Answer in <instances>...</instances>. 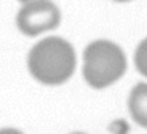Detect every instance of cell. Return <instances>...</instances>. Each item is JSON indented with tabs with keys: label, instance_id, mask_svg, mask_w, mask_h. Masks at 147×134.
<instances>
[{
	"label": "cell",
	"instance_id": "cell-1",
	"mask_svg": "<svg viewBox=\"0 0 147 134\" xmlns=\"http://www.w3.org/2000/svg\"><path fill=\"white\" fill-rule=\"evenodd\" d=\"M76 57L71 44L59 36L40 41L29 54V70L38 82L59 85L71 77Z\"/></svg>",
	"mask_w": 147,
	"mask_h": 134
},
{
	"label": "cell",
	"instance_id": "cell-2",
	"mask_svg": "<svg viewBox=\"0 0 147 134\" xmlns=\"http://www.w3.org/2000/svg\"><path fill=\"white\" fill-rule=\"evenodd\" d=\"M127 70L123 51L117 44L98 40L84 51V77L93 88H105L123 76Z\"/></svg>",
	"mask_w": 147,
	"mask_h": 134
},
{
	"label": "cell",
	"instance_id": "cell-3",
	"mask_svg": "<svg viewBox=\"0 0 147 134\" xmlns=\"http://www.w3.org/2000/svg\"><path fill=\"white\" fill-rule=\"evenodd\" d=\"M60 24V11L48 0L24 3L18 13V27L27 36H36Z\"/></svg>",
	"mask_w": 147,
	"mask_h": 134
},
{
	"label": "cell",
	"instance_id": "cell-4",
	"mask_svg": "<svg viewBox=\"0 0 147 134\" xmlns=\"http://www.w3.org/2000/svg\"><path fill=\"white\" fill-rule=\"evenodd\" d=\"M128 107L133 120L139 126L147 128V84L141 82L131 90Z\"/></svg>",
	"mask_w": 147,
	"mask_h": 134
},
{
	"label": "cell",
	"instance_id": "cell-5",
	"mask_svg": "<svg viewBox=\"0 0 147 134\" xmlns=\"http://www.w3.org/2000/svg\"><path fill=\"white\" fill-rule=\"evenodd\" d=\"M134 63L141 74L147 77V38L138 46L136 54H134Z\"/></svg>",
	"mask_w": 147,
	"mask_h": 134
},
{
	"label": "cell",
	"instance_id": "cell-6",
	"mask_svg": "<svg viewBox=\"0 0 147 134\" xmlns=\"http://www.w3.org/2000/svg\"><path fill=\"white\" fill-rule=\"evenodd\" d=\"M0 134H22V133L18 129H13V128H3V129H0Z\"/></svg>",
	"mask_w": 147,
	"mask_h": 134
},
{
	"label": "cell",
	"instance_id": "cell-7",
	"mask_svg": "<svg viewBox=\"0 0 147 134\" xmlns=\"http://www.w3.org/2000/svg\"><path fill=\"white\" fill-rule=\"evenodd\" d=\"M19 2H22V3H30V2H38V0H19Z\"/></svg>",
	"mask_w": 147,
	"mask_h": 134
},
{
	"label": "cell",
	"instance_id": "cell-8",
	"mask_svg": "<svg viewBox=\"0 0 147 134\" xmlns=\"http://www.w3.org/2000/svg\"><path fill=\"white\" fill-rule=\"evenodd\" d=\"M115 2H128V0H115Z\"/></svg>",
	"mask_w": 147,
	"mask_h": 134
},
{
	"label": "cell",
	"instance_id": "cell-9",
	"mask_svg": "<svg viewBox=\"0 0 147 134\" xmlns=\"http://www.w3.org/2000/svg\"><path fill=\"white\" fill-rule=\"evenodd\" d=\"M71 134H84V133H71Z\"/></svg>",
	"mask_w": 147,
	"mask_h": 134
}]
</instances>
